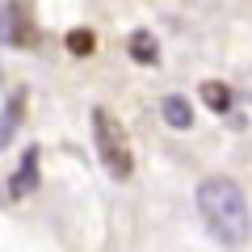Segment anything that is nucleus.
I'll list each match as a JSON object with an SVG mask.
<instances>
[{"mask_svg":"<svg viewBox=\"0 0 252 252\" xmlns=\"http://www.w3.org/2000/svg\"><path fill=\"white\" fill-rule=\"evenodd\" d=\"M198 215L223 248H240L252 231L248 198L231 177H206L198 185Z\"/></svg>","mask_w":252,"mask_h":252,"instance_id":"1","label":"nucleus"},{"mask_svg":"<svg viewBox=\"0 0 252 252\" xmlns=\"http://www.w3.org/2000/svg\"><path fill=\"white\" fill-rule=\"evenodd\" d=\"M93 143H97V156L105 164V172L114 181H126L135 172V152H130V135H126V126L109 114L105 105L93 109Z\"/></svg>","mask_w":252,"mask_h":252,"instance_id":"2","label":"nucleus"},{"mask_svg":"<svg viewBox=\"0 0 252 252\" xmlns=\"http://www.w3.org/2000/svg\"><path fill=\"white\" fill-rule=\"evenodd\" d=\"M0 42L4 46H34V21L17 0L0 4Z\"/></svg>","mask_w":252,"mask_h":252,"instance_id":"3","label":"nucleus"},{"mask_svg":"<svg viewBox=\"0 0 252 252\" xmlns=\"http://www.w3.org/2000/svg\"><path fill=\"white\" fill-rule=\"evenodd\" d=\"M34 185H38V147H30V152L21 156V168L13 172L9 193L13 198H26V193H34Z\"/></svg>","mask_w":252,"mask_h":252,"instance_id":"4","label":"nucleus"},{"mask_svg":"<svg viewBox=\"0 0 252 252\" xmlns=\"http://www.w3.org/2000/svg\"><path fill=\"white\" fill-rule=\"evenodd\" d=\"M160 114H164V122H168L172 130H189V126H193V109H189L185 97H164Z\"/></svg>","mask_w":252,"mask_h":252,"instance_id":"5","label":"nucleus"},{"mask_svg":"<svg viewBox=\"0 0 252 252\" xmlns=\"http://www.w3.org/2000/svg\"><path fill=\"white\" fill-rule=\"evenodd\" d=\"M130 55H135L139 63H156V59H160V51H156V38L147 34V30L130 34Z\"/></svg>","mask_w":252,"mask_h":252,"instance_id":"6","label":"nucleus"},{"mask_svg":"<svg viewBox=\"0 0 252 252\" xmlns=\"http://www.w3.org/2000/svg\"><path fill=\"white\" fill-rule=\"evenodd\" d=\"M202 97H206V105L219 109V114H227V109H231V93H227V84H219V80L202 84Z\"/></svg>","mask_w":252,"mask_h":252,"instance_id":"7","label":"nucleus"},{"mask_svg":"<svg viewBox=\"0 0 252 252\" xmlns=\"http://www.w3.org/2000/svg\"><path fill=\"white\" fill-rule=\"evenodd\" d=\"M21 105H26V97H13L9 101V109H4V118H0V143H9V135H13V126H17V118H21Z\"/></svg>","mask_w":252,"mask_h":252,"instance_id":"8","label":"nucleus"},{"mask_svg":"<svg viewBox=\"0 0 252 252\" xmlns=\"http://www.w3.org/2000/svg\"><path fill=\"white\" fill-rule=\"evenodd\" d=\"M67 51L72 55H93V34L89 30H72L67 34Z\"/></svg>","mask_w":252,"mask_h":252,"instance_id":"9","label":"nucleus"}]
</instances>
